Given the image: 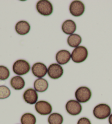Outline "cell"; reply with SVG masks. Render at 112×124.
Here are the masks:
<instances>
[{
  "label": "cell",
  "instance_id": "1",
  "mask_svg": "<svg viewBox=\"0 0 112 124\" xmlns=\"http://www.w3.org/2000/svg\"><path fill=\"white\" fill-rule=\"evenodd\" d=\"M94 116L97 119L104 120L111 114V108L105 103H100L95 107L93 110Z\"/></svg>",
  "mask_w": 112,
  "mask_h": 124
},
{
  "label": "cell",
  "instance_id": "2",
  "mask_svg": "<svg viewBox=\"0 0 112 124\" xmlns=\"http://www.w3.org/2000/svg\"><path fill=\"white\" fill-rule=\"evenodd\" d=\"M88 56V49L84 46H79L73 50L71 59L75 63H81L87 59Z\"/></svg>",
  "mask_w": 112,
  "mask_h": 124
},
{
  "label": "cell",
  "instance_id": "3",
  "mask_svg": "<svg viewBox=\"0 0 112 124\" xmlns=\"http://www.w3.org/2000/svg\"><path fill=\"white\" fill-rule=\"evenodd\" d=\"M92 96L91 90L87 86H81L77 89L75 97L79 103H84L89 101Z\"/></svg>",
  "mask_w": 112,
  "mask_h": 124
},
{
  "label": "cell",
  "instance_id": "4",
  "mask_svg": "<svg viewBox=\"0 0 112 124\" xmlns=\"http://www.w3.org/2000/svg\"><path fill=\"white\" fill-rule=\"evenodd\" d=\"M31 66L27 61L24 60H18L13 66V70L17 75L23 76L29 73Z\"/></svg>",
  "mask_w": 112,
  "mask_h": 124
},
{
  "label": "cell",
  "instance_id": "5",
  "mask_svg": "<svg viewBox=\"0 0 112 124\" xmlns=\"http://www.w3.org/2000/svg\"><path fill=\"white\" fill-rule=\"evenodd\" d=\"M38 12L43 16H49L53 12V7L51 3L47 0L38 1L36 5Z\"/></svg>",
  "mask_w": 112,
  "mask_h": 124
},
{
  "label": "cell",
  "instance_id": "6",
  "mask_svg": "<svg viewBox=\"0 0 112 124\" xmlns=\"http://www.w3.org/2000/svg\"><path fill=\"white\" fill-rule=\"evenodd\" d=\"M65 108L67 112L73 116L79 115L82 111V106L77 100H71L68 101L66 104Z\"/></svg>",
  "mask_w": 112,
  "mask_h": 124
},
{
  "label": "cell",
  "instance_id": "7",
  "mask_svg": "<svg viewBox=\"0 0 112 124\" xmlns=\"http://www.w3.org/2000/svg\"><path fill=\"white\" fill-rule=\"evenodd\" d=\"M34 108L36 112L41 115L50 114L53 110V107L51 104L46 101H38L35 104Z\"/></svg>",
  "mask_w": 112,
  "mask_h": 124
},
{
  "label": "cell",
  "instance_id": "8",
  "mask_svg": "<svg viewBox=\"0 0 112 124\" xmlns=\"http://www.w3.org/2000/svg\"><path fill=\"white\" fill-rule=\"evenodd\" d=\"M85 11V6L80 1H74L70 6V12L74 16H80Z\"/></svg>",
  "mask_w": 112,
  "mask_h": 124
},
{
  "label": "cell",
  "instance_id": "9",
  "mask_svg": "<svg viewBox=\"0 0 112 124\" xmlns=\"http://www.w3.org/2000/svg\"><path fill=\"white\" fill-rule=\"evenodd\" d=\"M64 73V70L62 66L57 63H53L48 68L49 77L53 79H57L61 77Z\"/></svg>",
  "mask_w": 112,
  "mask_h": 124
},
{
  "label": "cell",
  "instance_id": "10",
  "mask_svg": "<svg viewBox=\"0 0 112 124\" xmlns=\"http://www.w3.org/2000/svg\"><path fill=\"white\" fill-rule=\"evenodd\" d=\"M32 72L36 77L42 78L48 73V68L45 64L41 62H37L32 66Z\"/></svg>",
  "mask_w": 112,
  "mask_h": 124
},
{
  "label": "cell",
  "instance_id": "11",
  "mask_svg": "<svg viewBox=\"0 0 112 124\" xmlns=\"http://www.w3.org/2000/svg\"><path fill=\"white\" fill-rule=\"evenodd\" d=\"M23 98L24 101L28 104H36L38 102V99L37 92L33 89H28L24 93Z\"/></svg>",
  "mask_w": 112,
  "mask_h": 124
},
{
  "label": "cell",
  "instance_id": "12",
  "mask_svg": "<svg viewBox=\"0 0 112 124\" xmlns=\"http://www.w3.org/2000/svg\"><path fill=\"white\" fill-rule=\"evenodd\" d=\"M71 58L70 52L66 50H60L56 55V60L60 65L67 63Z\"/></svg>",
  "mask_w": 112,
  "mask_h": 124
},
{
  "label": "cell",
  "instance_id": "13",
  "mask_svg": "<svg viewBox=\"0 0 112 124\" xmlns=\"http://www.w3.org/2000/svg\"><path fill=\"white\" fill-rule=\"evenodd\" d=\"M31 26L29 23L24 20H21L16 23V31L20 35H25L29 32Z\"/></svg>",
  "mask_w": 112,
  "mask_h": 124
},
{
  "label": "cell",
  "instance_id": "14",
  "mask_svg": "<svg viewBox=\"0 0 112 124\" xmlns=\"http://www.w3.org/2000/svg\"><path fill=\"white\" fill-rule=\"evenodd\" d=\"M77 25L74 21L67 20L62 25V30L66 35H72L76 31Z\"/></svg>",
  "mask_w": 112,
  "mask_h": 124
},
{
  "label": "cell",
  "instance_id": "15",
  "mask_svg": "<svg viewBox=\"0 0 112 124\" xmlns=\"http://www.w3.org/2000/svg\"><path fill=\"white\" fill-rule=\"evenodd\" d=\"M34 90L37 92L43 93L47 90L49 87V84L47 80L43 78H38L35 80L33 85Z\"/></svg>",
  "mask_w": 112,
  "mask_h": 124
},
{
  "label": "cell",
  "instance_id": "16",
  "mask_svg": "<svg viewBox=\"0 0 112 124\" xmlns=\"http://www.w3.org/2000/svg\"><path fill=\"white\" fill-rule=\"evenodd\" d=\"M10 85L14 90H20L25 87V82L20 76H15L10 80Z\"/></svg>",
  "mask_w": 112,
  "mask_h": 124
},
{
  "label": "cell",
  "instance_id": "17",
  "mask_svg": "<svg viewBox=\"0 0 112 124\" xmlns=\"http://www.w3.org/2000/svg\"><path fill=\"white\" fill-rule=\"evenodd\" d=\"M81 37L78 34L73 33L67 38L68 44L72 48H77L81 43Z\"/></svg>",
  "mask_w": 112,
  "mask_h": 124
},
{
  "label": "cell",
  "instance_id": "18",
  "mask_svg": "<svg viewBox=\"0 0 112 124\" xmlns=\"http://www.w3.org/2000/svg\"><path fill=\"white\" fill-rule=\"evenodd\" d=\"M63 121L64 117L62 115L57 113H51L48 119L49 124H62Z\"/></svg>",
  "mask_w": 112,
  "mask_h": 124
},
{
  "label": "cell",
  "instance_id": "19",
  "mask_svg": "<svg viewBox=\"0 0 112 124\" xmlns=\"http://www.w3.org/2000/svg\"><path fill=\"white\" fill-rule=\"evenodd\" d=\"M20 121L21 124H36V118L32 113H26L22 115Z\"/></svg>",
  "mask_w": 112,
  "mask_h": 124
},
{
  "label": "cell",
  "instance_id": "20",
  "mask_svg": "<svg viewBox=\"0 0 112 124\" xmlns=\"http://www.w3.org/2000/svg\"><path fill=\"white\" fill-rule=\"evenodd\" d=\"M11 92L7 86L5 85L0 86V99L3 100L8 98L10 95Z\"/></svg>",
  "mask_w": 112,
  "mask_h": 124
},
{
  "label": "cell",
  "instance_id": "21",
  "mask_svg": "<svg viewBox=\"0 0 112 124\" xmlns=\"http://www.w3.org/2000/svg\"><path fill=\"white\" fill-rule=\"evenodd\" d=\"M10 72L7 67L4 66H0V80H5L9 78Z\"/></svg>",
  "mask_w": 112,
  "mask_h": 124
},
{
  "label": "cell",
  "instance_id": "22",
  "mask_svg": "<svg viewBox=\"0 0 112 124\" xmlns=\"http://www.w3.org/2000/svg\"><path fill=\"white\" fill-rule=\"evenodd\" d=\"M77 124H91V122L87 117H83L79 119Z\"/></svg>",
  "mask_w": 112,
  "mask_h": 124
},
{
  "label": "cell",
  "instance_id": "23",
  "mask_svg": "<svg viewBox=\"0 0 112 124\" xmlns=\"http://www.w3.org/2000/svg\"><path fill=\"white\" fill-rule=\"evenodd\" d=\"M108 122H109V124H112V114H111V115L109 116Z\"/></svg>",
  "mask_w": 112,
  "mask_h": 124
}]
</instances>
